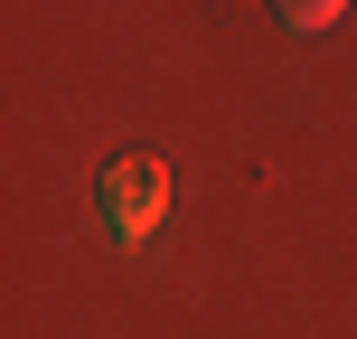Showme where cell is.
I'll list each match as a JSON object with an SVG mask.
<instances>
[{"label":"cell","mask_w":357,"mask_h":339,"mask_svg":"<svg viewBox=\"0 0 357 339\" xmlns=\"http://www.w3.org/2000/svg\"><path fill=\"white\" fill-rule=\"evenodd\" d=\"M273 19H282V29H329V19H339V0H282V10H273Z\"/></svg>","instance_id":"2"},{"label":"cell","mask_w":357,"mask_h":339,"mask_svg":"<svg viewBox=\"0 0 357 339\" xmlns=\"http://www.w3.org/2000/svg\"><path fill=\"white\" fill-rule=\"evenodd\" d=\"M160 217H169V170H160V161H142V151H132V161L104 170V226L123 236V245H142Z\"/></svg>","instance_id":"1"}]
</instances>
